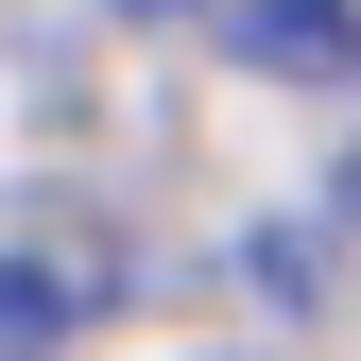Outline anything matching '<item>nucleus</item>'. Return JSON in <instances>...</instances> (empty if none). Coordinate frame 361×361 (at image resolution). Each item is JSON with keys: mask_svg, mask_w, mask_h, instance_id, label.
<instances>
[{"mask_svg": "<svg viewBox=\"0 0 361 361\" xmlns=\"http://www.w3.org/2000/svg\"><path fill=\"white\" fill-rule=\"evenodd\" d=\"M86 310H104V258H69V241H35V258H0V361H52Z\"/></svg>", "mask_w": 361, "mask_h": 361, "instance_id": "f03ea898", "label": "nucleus"}, {"mask_svg": "<svg viewBox=\"0 0 361 361\" xmlns=\"http://www.w3.org/2000/svg\"><path fill=\"white\" fill-rule=\"evenodd\" d=\"M344 207H361V155H344Z\"/></svg>", "mask_w": 361, "mask_h": 361, "instance_id": "20e7f679", "label": "nucleus"}, {"mask_svg": "<svg viewBox=\"0 0 361 361\" xmlns=\"http://www.w3.org/2000/svg\"><path fill=\"white\" fill-rule=\"evenodd\" d=\"M190 35L224 69H276V86H344L361 69V0H190Z\"/></svg>", "mask_w": 361, "mask_h": 361, "instance_id": "f257e3e1", "label": "nucleus"}, {"mask_svg": "<svg viewBox=\"0 0 361 361\" xmlns=\"http://www.w3.org/2000/svg\"><path fill=\"white\" fill-rule=\"evenodd\" d=\"M138 18H190V0H138Z\"/></svg>", "mask_w": 361, "mask_h": 361, "instance_id": "7ed1b4c3", "label": "nucleus"}]
</instances>
